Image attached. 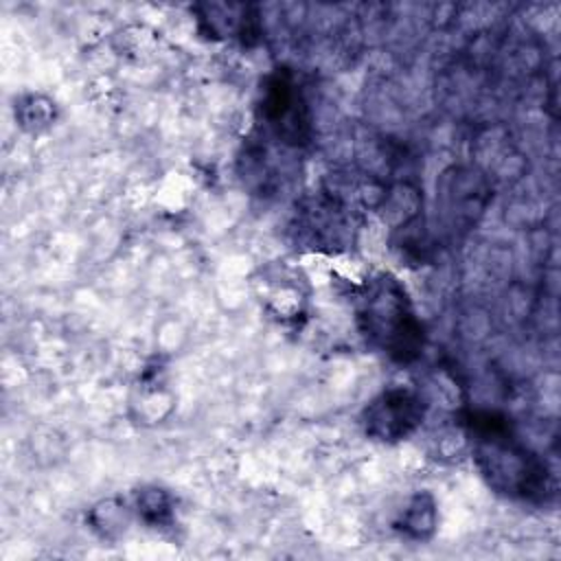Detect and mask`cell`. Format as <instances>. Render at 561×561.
<instances>
[{
  "label": "cell",
  "mask_w": 561,
  "mask_h": 561,
  "mask_svg": "<svg viewBox=\"0 0 561 561\" xmlns=\"http://www.w3.org/2000/svg\"><path fill=\"white\" fill-rule=\"evenodd\" d=\"M351 210V206H346L331 193H324L300 210L298 237L305 239L311 248L342 250L353 241Z\"/></svg>",
  "instance_id": "5"
},
{
  "label": "cell",
  "mask_w": 561,
  "mask_h": 561,
  "mask_svg": "<svg viewBox=\"0 0 561 561\" xmlns=\"http://www.w3.org/2000/svg\"><path fill=\"white\" fill-rule=\"evenodd\" d=\"M259 114L263 125L289 147H305L311 138V114L294 75L285 68L265 77Z\"/></svg>",
  "instance_id": "3"
},
{
  "label": "cell",
  "mask_w": 561,
  "mask_h": 561,
  "mask_svg": "<svg viewBox=\"0 0 561 561\" xmlns=\"http://www.w3.org/2000/svg\"><path fill=\"white\" fill-rule=\"evenodd\" d=\"M473 443V460L497 493L546 504L554 495V478L546 460L533 454L500 412L476 410L465 416Z\"/></svg>",
  "instance_id": "1"
},
{
  "label": "cell",
  "mask_w": 561,
  "mask_h": 561,
  "mask_svg": "<svg viewBox=\"0 0 561 561\" xmlns=\"http://www.w3.org/2000/svg\"><path fill=\"white\" fill-rule=\"evenodd\" d=\"M425 401L410 388H386L364 410L362 423L370 438L397 443L408 438L425 419Z\"/></svg>",
  "instance_id": "4"
},
{
  "label": "cell",
  "mask_w": 561,
  "mask_h": 561,
  "mask_svg": "<svg viewBox=\"0 0 561 561\" xmlns=\"http://www.w3.org/2000/svg\"><path fill=\"white\" fill-rule=\"evenodd\" d=\"M136 511L151 528H167L173 522V500L158 486H147L136 495Z\"/></svg>",
  "instance_id": "8"
},
{
  "label": "cell",
  "mask_w": 561,
  "mask_h": 561,
  "mask_svg": "<svg viewBox=\"0 0 561 561\" xmlns=\"http://www.w3.org/2000/svg\"><path fill=\"white\" fill-rule=\"evenodd\" d=\"M202 24L210 35L237 37L243 44H254L261 35L259 11L252 4H204Z\"/></svg>",
  "instance_id": "6"
},
{
  "label": "cell",
  "mask_w": 561,
  "mask_h": 561,
  "mask_svg": "<svg viewBox=\"0 0 561 561\" xmlns=\"http://www.w3.org/2000/svg\"><path fill=\"white\" fill-rule=\"evenodd\" d=\"M397 528L410 539H427L436 528V504L427 493H419L403 511Z\"/></svg>",
  "instance_id": "7"
},
{
  "label": "cell",
  "mask_w": 561,
  "mask_h": 561,
  "mask_svg": "<svg viewBox=\"0 0 561 561\" xmlns=\"http://www.w3.org/2000/svg\"><path fill=\"white\" fill-rule=\"evenodd\" d=\"M357 324L373 348L399 364L414 362L423 351V324L405 287L390 274H377L366 283L357 305Z\"/></svg>",
  "instance_id": "2"
}]
</instances>
